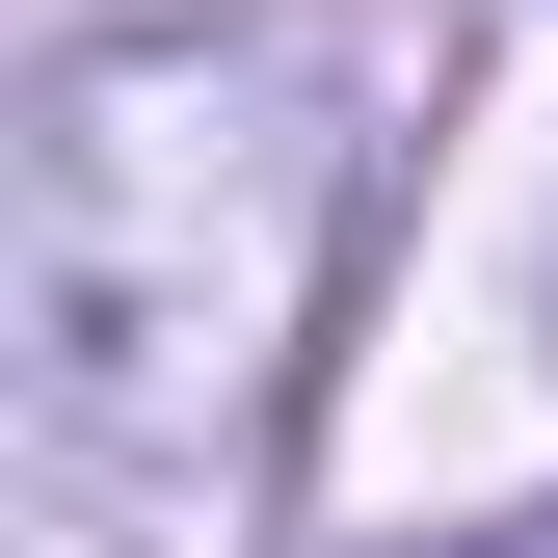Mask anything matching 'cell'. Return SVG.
Here are the masks:
<instances>
[{
	"label": "cell",
	"instance_id": "obj_1",
	"mask_svg": "<svg viewBox=\"0 0 558 558\" xmlns=\"http://www.w3.org/2000/svg\"><path fill=\"white\" fill-rule=\"evenodd\" d=\"M319 214H345V133L293 53H214V27L53 53L0 160V319H27L53 452H214V399H266L319 293Z\"/></svg>",
	"mask_w": 558,
	"mask_h": 558
},
{
	"label": "cell",
	"instance_id": "obj_2",
	"mask_svg": "<svg viewBox=\"0 0 558 558\" xmlns=\"http://www.w3.org/2000/svg\"><path fill=\"white\" fill-rule=\"evenodd\" d=\"M478 558H558V532H478Z\"/></svg>",
	"mask_w": 558,
	"mask_h": 558
}]
</instances>
